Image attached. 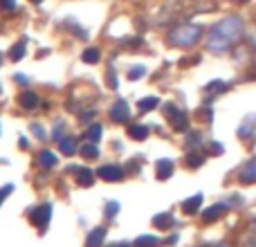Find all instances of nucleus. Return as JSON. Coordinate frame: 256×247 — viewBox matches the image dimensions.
<instances>
[{
  "label": "nucleus",
  "mask_w": 256,
  "mask_h": 247,
  "mask_svg": "<svg viewBox=\"0 0 256 247\" xmlns=\"http://www.w3.org/2000/svg\"><path fill=\"white\" fill-rule=\"evenodd\" d=\"M200 204H202V196L198 194V196H194V198L186 200V202L182 204V207H184V212H186V214H196V212H198Z\"/></svg>",
  "instance_id": "nucleus-12"
},
{
  "label": "nucleus",
  "mask_w": 256,
  "mask_h": 247,
  "mask_svg": "<svg viewBox=\"0 0 256 247\" xmlns=\"http://www.w3.org/2000/svg\"><path fill=\"white\" fill-rule=\"evenodd\" d=\"M38 164H40L43 168H52V166H56V155L50 153V150H43V153L38 155Z\"/></svg>",
  "instance_id": "nucleus-8"
},
{
  "label": "nucleus",
  "mask_w": 256,
  "mask_h": 247,
  "mask_svg": "<svg viewBox=\"0 0 256 247\" xmlns=\"http://www.w3.org/2000/svg\"><path fill=\"white\" fill-rule=\"evenodd\" d=\"M20 106L27 108V110H32V108L38 106V97H36L34 92H22L20 94Z\"/></svg>",
  "instance_id": "nucleus-10"
},
{
  "label": "nucleus",
  "mask_w": 256,
  "mask_h": 247,
  "mask_svg": "<svg viewBox=\"0 0 256 247\" xmlns=\"http://www.w3.org/2000/svg\"><path fill=\"white\" fill-rule=\"evenodd\" d=\"M12 189H14V186H12V184L2 186V191H0V202H2V200H4V198H7V196H9V194H12Z\"/></svg>",
  "instance_id": "nucleus-26"
},
{
  "label": "nucleus",
  "mask_w": 256,
  "mask_h": 247,
  "mask_svg": "<svg viewBox=\"0 0 256 247\" xmlns=\"http://www.w3.org/2000/svg\"><path fill=\"white\" fill-rule=\"evenodd\" d=\"M61 150H63L66 155H72V153H74V150H76L74 140H72V137H70V140H61Z\"/></svg>",
  "instance_id": "nucleus-19"
},
{
  "label": "nucleus",
  "mask_w": 256,
  "mask_h": 247,
  "mask_svg": "<svg viewBox=\"0 0 256 247\" xmlns=\"http://www.w3.org/2000/svg\"><path fill=\"white\" fill-rule=\"evenodd\" d=\"M186 164H189V166H198V164H202V158H200V155H191V158L186 160Z\"/></svg>",
  "instance_id": "nucleus-25"
},
{
  "label": "nucleus",
  "mask_w": 256,
  "mask_h": 247,
  "mask_svg": "<svg viewBox=\"0 0 256 247\" xmlns=\"http://www.w3.org/2000/svg\"><path fill=\"white\" fill-rule=\"evenodd\" d=\"M202 36V27L200 25H180L173 27L166 34V40L173 45V48H191L196 45Z\"/></svg>",
  "instance_id": "nucleus-2"
},
{
  "label": "nucleus",
  "mask_w": 256,
  "mask_h": 247,
  "mask_svg": "<svg viewBox=\"0 0 256 247\" xmlns=\"http://www.w3.org/2000/svg\"><path fill=\"white\" fill-rule=\"evenodd\" d=\"M240 180L243 182H256V160L248 164V166L243 168V173H240Z\"/></svg>",
  "instance_id": "nucleus-11"
},
{
  "label": "nucleus",
  "mask_w": 256,
  "mask_h": 247,
  "mask_svg": "<svg viewBox=\"0 0 256 247\" xmlns=\"http://www.w3.org/2000/svg\"><path fill=\"white\" fill-rule=\"evenodd\" d=\"M171 173H173L171 160H160L158 162V178L160 180H162V178H171Z\"/></svg>",
  "instance_id": "nucleus-9"
},
{
  "label": "nucleus",
  "mask_w": 256,
  "mask_h": 247,
  "mask_svg": "<svg viewBox=\"0 0 256 247\" xmlns=\"http://www.w3.org/2000/svg\"><path fill=\"white\" fill-rule=\"evenodd\" d=\"M22 56H25V43H16L12 48V52H9V58L12 61H20Z\"/></svg>",
  "instance_id": "nucleus-15"
},
{
  "label": "nucleus",
  "mask_w": 256,
  "mask_h": 247,
  "mask_svg": "<svg viewBox=\"0 0 256 247\" xmlns=\"http://www.w3.org/2000/svg\"><path fill=\"white\" fill-rule=\"evenodd\" d=\"M50 216H52V207H50V204H40V207L34 209V214H32V222H34L36 227H45L50 222Z\"/></svg>",
  "instance_id": "nucleus-4"
},
{
  "label": "nucleus",
  "mask_w": 256,
  "mask_h": 247,
  "mask_svg": "<svg viewBox=\"0 0 256 247\" xmlns=\"http://www.w3.org/2000/svg\"><path fill=\"white\" fill-rule=\"evenodd\" d=\"M132 135V140H144L146 135H148V128L146 126H130V130H128Z\"/></svg>",
  "instance_id": "nucleus-17"
},
{
  "label": "nucleus",
  "mask_w": 256,
  "mask_h": 247,
  "mask_svg": "<svg viewBox=\"0 0 256 247\" xmlns=\"http://www.w3.org/2000/svg\"><path fill=\"white\" fill-rule=\"evenodd\" d=\"M81 155L84 158H88V160H94L99 155V150H97V146H92V144H86L84 148H81Z\"/></svg>",
  "instance_id": "nucleus-20"
},
{
  "label": "nucleus",
  "mask_w": 256,
  "mask_h": 247,
  "mask_svg": "<svg viewBox=\"0 0 256 247\" xmlns=\"http://www.w3.org/2000/svg\"><path fill=\"white\" fill-rule=\"evenodd\" d=\"M81 58H84V63H97L99 58H102V52H99L97 48H88L81 54Z\"/></svg>",
  "instance_id": "nucleus-14"
},
{
  "label": "nucleus",
  "mask_w": 256,
  "mask_h": 247,
  "mask_svg": "<svg viewBox=\"0 0 256 247\" xmlns=\"http://www.w3.org/2000/svg\"><path fill=\"white\" fill-rule=\"evenodd\" d=\"M99 178H102V180H108V182H117L124 178V171H122L120 166H115V164H110V166L99 168Z\"/></svg>",
  "instance_id": "nucleus-5"
},
{
  "label": "nucleus",
  "mask_w": 256,
  "mask_h": 247,
  "mask_svg": "<svg viewBox=\"0 0 256 247\" xmlns=\"http://www.w3.org/2000/svg\"><path fill=\"white\" fill-rule=\"evenodd\" d=\"M0 63H2V54H0Z\"/></svg>",
  "instance_id": "nucleus-30"
},
{
  "label": "nucleus",
  "mask_w": 256,
  "mask_h": 247,
  "mask_svg": "<svg viewBox=\"0 0 256 247\" xmlns=\"http://www.w3.org/2000/svg\"><path fill=\"white\" fill-rule=\"evenodd\" d=\"M74 171V176H76V184H81V186H90L94 182V176H92V171H88V168H72Z\"/></svg>",
  "instance_id": "nucleus-6"
},
{
  "label": "nucleus",
  "mask_w": 256,
  "mask_h": 247,
  "mask_svg": "<svg viewBox=\"0 0 256 247\" xmlns=\"http://www.w3.org/2000/svg\"><path fill=\"white\" fill-rule=\"evenodd\" d=\"M153 222H155V227H160V230H166V227H171L173 218L168 216V214H166V216H155Z\"/></svg>",
  "instance_id": "nucleus-18"
},
{
  "label": "nucleus",
  "mask_w": 256,
  "mask_h": 247,
  "mask_svg": "<svg viewBox=\"0 0 256 247\" xmlns=\"http://www.w3.org/2000/svg\"><path fill=\"white\" fill-rule=\"evenodd\" d=\"M245 34V25L238 16H227L212 27L207 38V50L212 54H225L234 43H238Z\"/></svg>",
  "instance_id": "nucleus-1"
},
{
  "label": "nucleus",
  "mask_w": 256,
  "mask_h": 247,
  "mask_svg": "<svg viewBox=\"0 0 256 247\" xmlns=\"http://www.w3.org/2000/svg\"><path fill=\"white\" fill-rule=\"evenodd\" d=\"M155 106H158V99H155V97L142 99V102H140V110H142V112H144V110H153Z\"/></svg>",
  "instance_id": "nucleus-21"
},
{
  "label": "nucleus",
  "mask_w": 256,
  "mask_h": 247,
  "mask_svg": "<svg viewBox=\"0 0 256 247\" xmlns=\"http://www.w3.org/2000/svg\"><path fill=\"white\" fill-rule=\"evenodd\" d=\"M0 9H4V12H14V9H16V0H0Z\"/></svg>",
  "instance_id": "nucleus-22"
},
{
  "label": "nucleus",
  "mask_w": 256,
  "mask_h": 247,
  "mask_svg": "<svg viewBox=\"0 0 256 247\" xmlns=\"http://www.w3.org/2000/svg\"><path fill=\"white\" fill-rule=\"evenodd\" d=\"M115 214H117V202H110L106 209V216H115Z\"/></svg>",
  "instance_id": "nucleus-27"
},
{
  "label": "nucleus",
  "mask_w": 256,
  "mask_h": 247,
  "mask_svg": "<svg viewBox=\"0 0 256 247\" xmlns=\"http://www.w3.org/2000/svg\"><path fill=\"white\" fill-rule=\"evenodd\" d=\"M30 2H34V4H40V2H43V0H30Z\"/></svg>",
  "instance_id": "nucleus-29"
},
{
  "label": "nucleus",
  "mask_w": 256,
  "mask_h": 247,
  "mask_svg": "<svg viewBox=\"0 0 256 247\" xmlns=\"http://www.w3.org/2000/svg\"><path fill=\"white\" fill-rule=\"evenodd\" d=\"M99 132H102V126H92V128L88 130V140H94V142H97L99 137H102Z\"/></svg>",
  "instance_id": "nucleus-24"
},
{
  "label": "nucleus",
  "mask_w": 256,
  "mask_h": 247,
  "mask_svg": "<svg viewBox=\"0 0 256 247\" xmlns=\"http://www.w3.org/2000/svg\"><path fill=\"white\" fill-rule=\"evenodd\" d=\"M104 238H106V230H94L92 234L88 236V243H86V247H102V243H104Z\"/></svg>",
  "instance_id": "nucleus-7"
},
{
  "label": "nucleus",
  "mask_w": 256,
  "mask_h": 247,
  "mask_svg": "<svg viewBox=\"0 0 256 247\" xmlns=\"http://www.w3.org/2000/svg\"><path fill=\"white\" fill-rule=\"evenodd\" d=\"M144 72H146V68L137 66V68H135V70H130V72H128V79H140V76H142V74H144Z\"/></svg>",
  "instance_id": "nucleus-23"
},
{
  "label": "nucleus",
  "mask_w": 256,
  "mask_h": 247,
  "mask_svg": "<svg viewBox=\"0 0 256 247\" xmlns=\"http://www.w3.org/2000/svg\"><path fill=\"white\" fill-rule=\"evenodd\" d=\"M222 214H225V204H214V207L209 209V212H204V214H202V218H204L207 222H212L214 218L222 216Z\"/></svg>",
  "instance_id": "nucleus-13"
},
{
  "label": "nucleus",
  "mask_w": 256,
  "mask_h": 247,
  "mask_svg": "<svg viewBox=\"0 0 256 247\" xmlns=\"http://www.w3.org/2000/svg\"><path fill=\"white\" fill-rule=\"evenodd\" d=\"M110 117L115 122H128V117H130L128 102H124V99H117V102L112 104V108H110Z\"/></svg>",
  "instance_id": "nucleus-3"
},
{
  "label": "nucleus",
  "mask_w": 256,
  "mask_h": 247,
  "mask_svg": "<svg viewBox=\"0 0 256 247\" xmlns=\"http://www.w3.org/2000/svg\"><path fill=\"white\" fill-rule=\"evenodd\" d=\"M110 247H128L126 243H117V245H110Z\"/></svg>",
  "instance_id": "nucleus-28"
},
{
  "label": "nucleus",
  "mask_w": 256,
  "mask_h": 247,
  "mask_svg": "<svg viewBox=\"0 0 256 247\" xmlns=\"http://www.w3.org/2000/svg\"><path fill=\"white\" fill-rule=\"evenodd\" d=\"M160 240L153 238V236H140V238L135 240V247H158Z\"/></svg>",
  "instance_id": "nucleus-16"
}]
</instances>
